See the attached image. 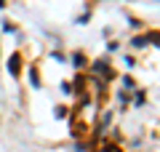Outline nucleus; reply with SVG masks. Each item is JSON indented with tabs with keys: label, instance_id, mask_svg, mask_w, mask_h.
Here are the masks:
<instances>
[{
	"label": "nucleus",
	"instance_id": "f257e3e1",
	"mask_svg": "<svg viewBox=\"0 0 160 152\" xmlns=\"http://www.w3.org/2000/svg\"><path fill=\"white\" fill-rule=\"evenodd\" d=\"M8 64H11V67H8V69H11V75L16 78V75H19V53H13V56H11V62H8Z\"/></svg>",
	"mask_w": 160,
	"mask_h": 152
},
{
	"label": "nucleus",
	"instance_id": "f03ea898",
	"mask_svg": "<svg viewBox=\"0 0 160 152\" xmlns=\"http://www.w3.org/2000/svg\"><path fill=\"white\" fill-rule=\"evenodd\" d=\"M144 43H147L144 38H136V40H133V45H136V48H144Z\"/></svg>",
	"mask_w": 160,
	"mask_h": 152
}]
</instances>
